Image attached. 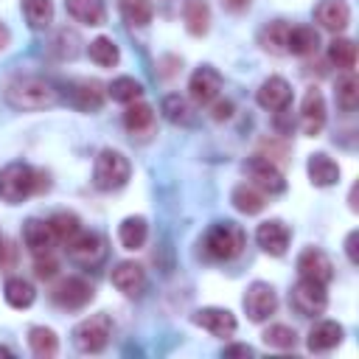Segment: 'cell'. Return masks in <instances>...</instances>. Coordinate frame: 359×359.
Instances as JSON below:
<instances>
[{
  "mask_svg": "<svg viewBox=\"0 0 359 359\" xmlns=\"http://www.w3.org/2000/svg\"><path fill=\"white\" fill-rule=\"evenodd\" d=\"M297 272H300V278H311V280H317V283H331V278H334V264H331V258H328L323 250L306 247V250L297 255Z\"/></svg>",
  "mask_w": 359,
  "mask_h": 359,
  "instance_id": "obj_13",
  "label": "cell"
},
{
  "mask_svg": "<svg viewBox=\"0 0 359 359\" xmlns=\"http://www.w3.org/2000/svg\"><path fill=\"white\" fill-rule=\"evenodd\" d=\"M48 188H50L48 174L28 163H8L0 171V199L8 205H20L31 194H42Z\"/></svg>",
  "mask_w": 359,
  "mask_h": 359,
  "instance_id": "obj_1",
  "label": "cell"
},
{
  "mask_svg": "<svg viewBox=\"0 0 359 359\" xmlns=\"http://www.w3.org/2000/svg\"><path fill=\"white\" fill-rule=\"evenodd\" d=\"M3 294H6V303H8L11 309H28V306L34 303V297H36L34 286H31L25 278H17V275L6 280Z\"/></svg>",
  "mask_w": 359,
  "mask_h": 359,
  "instance_id": "obj_31",
  "label": "cell"
},
{
  "mask_svg": "<svg viewBox=\"0 0 359 359\" xmlns=\"http://www.w3.org/2000/svg\"><path fill=\"white\" fill-rule=\"evenodd\" d=\"M0 356H6V359H11V356H14V351H11V348H6V345H0Z\"/></svg>",
  "mask_w": 359,
  "mask_h": 359,
  "instance_id": "obj_48",
  "label": "cell"
},
{
  "mask_svg": "<svg viewBox=\"0 0 359 359\" xmlns=\"http://www.w3.org/2000/svg\"><path fill=\"white\" fill-rule=\"evenodd\" d=\"M56 241H59V238H56L50 222L28 219V222L22 224V244L28 247V252H31L34 258H39V255H50L53 247H56Z\"/></svg>",
  "mask_w": 359,
  "mask_h": 359,
  "instance_id": "obj_11",
  "label": "cell"
},
{
  "mask_svg": "<svg viewBox=\"0 0 359 359\" xmlns=\"http://www.w3.org/2000/svg\"><path fill=\"white\" fill-rule=\"evenodd\" d=\"M250 3H252V0H222V6H224L227 11H244Z\"/></svg>",
  "mask_w": 359,
  "mask_h": 359,
  "instance_id": "obj_46",
  "label": "cell"
},
{
  "mask_svg": "<svg viewBox=\"0 0 359 359\" xmlns=\"http://www.w3.org/2000/svg\"><path fill=\"white\" fill-rule=\"evenodd\" d=\"M56 261L50 258V255H39V258H34V272H36V278H42V280H50L53 275H56Z\"/></svg>",
  "mask_w": 359,
  "mask_h": 359,
  "instance_id": "obj_42",
  "label": "cell"
},
{
  "mask_svg": "<svg viewBox=\"0 0 359 359\" xmlns=\"http://www.w3.org/2000/svg\"><path fill=\"white\" fill-rule=\"evenodd\" d=\"M224 356H252V348L250 345H230V348H224Z\"/></svg>",
  "mask_w": 359,
  "mask_h": 359,
  "instance_id": "obj_45",
  "label": "cell"
},
{
  "mask_svg": "<svg viewBox=\"0 0 359 359\" xmlns=\"http://www.w3.org/2000/svg\"><path fill=\"white\" fill-rule=\"evenodd\" d=\"M146 236H149V224L143 216H129L118 227V238H121L123 250H140L146 244Z\"/></svg>",
  "mask_w": 359,
  "mask_h": 359,
  "instance_id": "obj_28",
  "label": "cell"
},
{
  "mask_svg": "<svg viewBox=\"0 0 359 359\" xmlns=\"http://www.w3.org/2000/svg\"><path fill=\"white\" fill-rule=\"evenodd\" d=\"M342 342V325L334 323V320H320L311 325L309 331V351L314 353H323V351H331Z\"/></svg>",
  "mask_w": 359,
  "mask_h": 359,
  "instance_id": "obj_21",
  "label": "cell"
},
{
  "mask_svg": "<svg viewBox=\"0 0 359 359\" xmlns=\"http://www.w3.org/2000/svg\"><path fill=\"white\" fill-rule=\"evenodd\" d=\"M264 342L269 348H278V351H292L297 345V334L289 325H269L264 331Z\"/></svg>",
  "mask_w": 359,
  "mask_h": 359,
  "instance_id": "obj_40",
  "label": "cell"
},
{
  "mask_svg": "<svg viewBox=\"0 0 359 359\" xmlns=\"http://www.w3.org/2000/svg\"><path fill=\"white\" fill-rule=\"evenodd\" d=\"M22 17L34 31H42L53 20V3L50 0H22Z\"/></svg>",
  "mask_w": 359,
  "mask_h": 359,
  "instance_id": "obj_33",
  "label": "cell"
},
{
  "mask_svg": "<svg viewBox=\"0 0 359 359\" xmlns=\"http://www.w3.org/2000/svg\"><path fill=\"white\" fill-rule=\"evenodd\" d=\"M160 109H163L165 121H171V123H180V126H191V123L196 121V118H194V109H191V104H188L182 95H177V93L165 95V98H163V104H160Z\"/></svg>",
  "mask_w": 359,
  "mask_h": 359,
  "instance_id": "obj_32",
  "label": "cell"
},
{
  "mask_svg": "<svg viewBox=\"0 0 359 359\" xmlns=\"http://www.w3.org/2000/svg\"><path fill=\"white\" fill-rule=\"evenodd\" d=\"M230 199H233V208H236V210H241V213H247V216L261 213V210H264V205H266V194H264V191H258L252 182H241V185H236Z\"/></svg>",
  "mask_w": 359,
  "mask_h": 359,
  "instance_id": "obj_25",
  "label": "cell"
},
{
  "mask_svg": "<svg viewBox=\"0 0 359 359\" xmlns=\"http://www.w3.org/2000/svg\"><path fill=\"white\" fill-rule=\"evenodd\" d=\"M28 345H31L34 356H39V359H50V356L59 353V339H56V334H53L50 328H45V325L28 328Z\"/></svg>",
  "mask_w": 359,
  "mask_h": 359,
  "instance_id": "obj_29",
  "label": "cell"
},
{
  "mask_svg": "<svg viewBox=\"0 0 359 359\" xmlns=\"http://www.w3.org/2000/svg\"><path fill=\"white\" fill-rule=\"evenodd\" d=\"M107 255V241L93 230H79L67 241V258L79 266H98Z\"/></svg>",
  "mask_w": 359,
  "mask_h": 359,
  "instance_id": "obj_8",
  "label": "cell"
},
{
  "mask_svg": "<svg viewBox=\"0 0 359 359\" xmlns=\"http://www.w3.org/2000/svg\"><path fill=\"white\" fill-rule=\"evenodd\" d=\"M244 174H247V180H250L258 191H264V194H269V196L286 191V180H283L280 168H278L272 160H266L264 154L250 157V160L244 163Z\"/></svg>",
  "mask_w": 359,
  "mask_h": 359,
  "instance_id": "obj_7",
  "label": "cell"
},
{
  "mask_svg": "<svg viewBox=\"0 0 359 359\" xmlns=\"http://www.w3.org/2000/svg\"><path fill=\"white\" fill-rule=\"evenodd\" d=\"M107 93H109V98L118 101V104H132V101H140L143 84H140L137 79H132V76H121V79H115V81L107 87Z\"/></svg>",
  "mask_w": 359,
  "mask_h": 359,
  "instance_id": "obj_34",
  "label": "cell"
},
{
  "mask_svg": "<svg viewBox=\"0 0 359 359\" xmlns=\"http://www.w3.org/2000/svg\"><path fill=\"white\" fill-rule=\"evenodd\" d=\"M73 104L79 107V109H84V112H95V109H101V104H104V90H101V84L95 81V79H81V81H73Z\"/></svg>",
  "mask_w": 359,
  "mask_h": 359,
  "instance_id": "obj_24",
  "label": "cell"
},
{
  "mask_svg": "<svg viewBox=\"0 0 359 359\" xmlns=\"http://www.w3.org/2000/svg\"><path fill=\"white\" fill-rule=\"evenodd\" d=\"M93 294H95V289L84 280V278H65V280H59L56 286H53V292H50V300L59 306V309H67V311H73V309H84L90 300H93Z\"/></svg>",
  "mask_w": 359,
  "mask_h": 359,
  "instance_id": "obj_9",
  "label": "cell"
},
{
  "mask_svg": "<svg viewBox=\"0 0 359 359\" xmlns=\"http://www.w3.org/2000/svg\"><path fill=\"white\" fill-rule=\"evenodd\" d=\"M194 323L202 325L205 331H210L213 337H233V334H236V325H238L236 317H233V311L216 309V306L199 309V311L194 314Z\"/></svg>",
  "mask_w": 359,
  "mask_h": 359,
  "instance_id": "obj_17",
  "label": "cell"
},
{
  "mask_svg": "<svg viewBox=\"0 0 359 359\" xmlns=\"http://www.w3.org/2000/svg\"><path fill=\"white\" fill-rule=\"evenodd\" d=\"M289 238H292V233L280 219H269V222L258 224V230H255L258 247L264 252H269V255H283L286 247H289Z\"/></svg>",
  "mask_w": 359,
  "mask_h": 359,
  "instance_id": "obj_16",
  "label": "cell"
},
{
  "mask_svg": "<svg viewBox=\"0 0 359 359\" xmlns=\"http://www.w3.org/2000/svg\"><path fill=\"white\" fill-rule=\"evenodd\" d=\"M0 244H3V236H0Z\"/></svg>",
  "mask_w": 359,
  "mask_h": 359,
  "instance_id": "obj_49",
  "label": "cell"
},
{
  "mask_svg": "<svg viewBox=\"0 0 359 359\" xmlns=\"http://www.w3.org/2000/svg\"><path fill=\"white\" fill-rule=\"evenodd\" d=\"M320 45V34L311 28V25H294L289 28V39H286V53H294V56H309L314 53Z\"/></svg>",
  "mask_w": 359,
  "mask_h": 359,
  "instance_id": "obj_26",
  "label": "cell"
},
{
  "mask_svg": "<svg viewBox=\"0 0 359 359\" xmlns=\"http://www.w3.org/2000/svg\"><path fill=\"white\" fill-rule=\"evenodd\" d=\"M112 337V317L98 311V314H90L87 320H81L76 328H73V345L81 351V353H98L107 348Z\"/></svg>",
  "mask_w": 359,
  "mask_h": 359,
  "instance_id": "obj_5",
  "label": "cell"
},
{
  "mask_svg": "<svg viewBox=\"0 0 359 359\" xmlns=\"http://www.w3.org/2000/svg\"><path fill=\"white\" fill-rule=\"evenodd\" d=\"M48 222H50V227H53L56 238H59V241H65V244H67V241H70V238H73V236L81 230V222H79V216H76V213H67V210H59V213H53Z\"/></svg>",
  "mask_w": 359,
  "mask_h": 359,
  "instance_id": "obj_39",
  "label": "cell"
},
{
  "mask_svg": "<svg viewBox=\"0 0 359 359\" xmlns=\"http://www.w3.org/2000/svg\"><path fill=\"white\" fill-rule=\"evenodd\" d=\"M109 280H112V286H115L118 292L135 297V294H140L143 286H146V272H143V266L135 264V261H121V264L112 269Z\"/></svg>",
  "mask_w": 359,
  "mask_h": 359,
  "instance_id": "obj_19",
  "label": "cell"
},
{
  "mask_svg": "<svg viewBox=\"0 0 359 359\" xmlns=\"http://www.w3.org/2000/svg\"><path fill=\"white\" fill-rule=\"evenodd\" d=\"M314 20H317L325 31L339 34V31H345L348 22H351V8H348L345 0H320V3L314 6Z\"/></svg>",
  "mask_w": 359,
  "mask_h": 359,
  "instance_id": "obj_18",
  "label": "cell"
},
{
  "mask_svg": "<svg viewBox=\"0 0 359 359\" xmlns=\"http://www.w3.org/2000/svg\"><path fill=\"white\" fill-rule=\"evenodd\" d=\"M182 17H185L188 34H194V36L208 34V28H210V6L205 0H185Z\"/></svg>",
  "mask_w": 359,
  "mask_h": 359,
  "instance_id": "obj_27",
  "label": "cell"
},
{
  "mask_svg": "<svg viewBox=\"0 0 359 359\" xmlns=\"http://www.w3.org/2000/svg\"><path fill=\"white\" fill-rule=\"evenodd\" d=\"M356 238H359V233L356 230H351L348 233V238H345V252H348V261L351 264H356L359 258H356Z\"/></svg>",
  "mask_w": 359,
  "mask_h": 359,
  "instance_id": "obj_44",
  "label": "cell"
},
{
  "mask_svg": "<svg viewBox=\"0 0 359 359\" xmlns=\"http://www.w3.org/2000/svg\"><path fill=\"white\" fill-rule=\"evenodd\" d=\"M337 104L345 112H353L359 104V81L353 76V70H345V76L337 81Z\"/></svg>",
  "mask_w": 359,
  "mask_h": 359,
  "instance_id": "obj_36",
  "label": "cell"
},
{
  "mask_svg": "<svg viewBox=\"0 0 359 359\" xmlns=\"http://www.w3.org/2000/svg\"><path fill=\"white\" fill-rule=\"evenodd\" d=\"M258 104L264 107V109H269V112H283L289 104H292V87H289V81L286 79H280V76H269L261 87H258Z\"/></svg>",
  "mask_w": 359,
  "mask_h": 359,
  "instance_id": "obj_15",
  "label": "cell"
},
{
  "mask_svg": "<svg viewBox=\"0 0 359 359\" xmlns=\"http://www.w3.org/2000/svg\"><path fill=\"white\" fill-rule=\"evenodd\" d=\"M247 244V233L236 222H216L202 236V252L208 261H233Z\"/></svg>",
  "mask_w": 359,
  "mask_h": 359,
  "instance_id": "obj_3",
  "label": "cell"
},
{
  "mask_svg": "<svg viewBox=\"0 0 359 359\" xmlns=\"http://www.w3.org/2000/svg\"><path fill=\"white\" fill-rule=\"evenodd\" d=\"M129 174H132V165L129 160L115 151V149H104L98 151L95 157V165H93V185L98 191H118L129 182Z\"/></svg>",
  "mask_w": 359,
  "mask_h": 359,
  "instance_id": "obj_4",
  "label": "cell"
},
{
  "mask_svg": "<svg viewBox=\"0 0 359 359\" xmlns=\"http://www.w3.org/2000/svg\"><path fill=\"white\" fill-rule=\"evenodd\" d=\"M90 59L101 67H112V65H118L121 53H118V45L109 36H95L90 42Z\"/></svg>",
  "mask_w": 359,
  "mask_h": 359,
  "instance_id": "obj_37",
  "label": "cell"
},
{
  "mask_svg": "<svg viewBox=\"0 0 359 359\" xmlns=\"http://www.w3.org/2000/svg\"><path fill=\"white\" fill-rule=\"evenodd\" d=\"M123 126L129 135H137V137H149L154 132V109L143 101H132L123 112Z\"/></svg>",
  "mask_w": 359,
  "mask_h": 359,
  "instance_id": "obj_20",
  "label": "cell"
},
{
  "mask_svg": "<svg viewBox=\"0 0 359 359\" xmlns=\"http://www.w3.org/2000/svg\"><path fill=\"white\" fill-rule=\"evenodd\" d=\"M53 53L59 59H73L79 53V34L70 31V28H62L56 34V39H53Z\"/></svg>",
  "mask_w": 359,
  "mask_h": 359,
  "instance_id": "obj_41",
  "label": "cell"
},
{
  "mask_svg": "<svg viewBox=\"0 0 359 359\" xmlns=\"http://www.w3.org/2000/svg\"><path fill=\"white\" fill-rule=\"evenodd\" d=\"M8 42H11V34H8V28L0 22V53L8 48Z\"/></svg>",
  "mask_w": 359,
  "mask_h": 359,
  "instance_id": "obj_47",
  "label": "cell"
},
{
  "mask_svg": "<svg viewBox=\"0 0 359 359\" xmlns=\"http://www.w3.org/2000/svg\"><path fill=\"white\" fill-rule=\"evenodd\" d=\"M275 309H278V294H275V289L269 283L255 280V283L247 286V292H244V311H247V317L252 323H264L266 317L275 314Z\"/></svg>",
  "mask_w": 359,
  "mask_h": 359,
  "instance_id": "obj_10",
  "label": "cell"
},
{
  "mask_svg": "<svg viewBox=\"0 0 359 359\" xmlns=\"http://www.w3.org/2000/svg\"><path fill=\"white\" fill-rule=\"evenodd\" d=\"M233 115V101H216L213 104V121H224Z\"/></svg>",
  "mask_w": 359,
  "mask_h": 359,
  "instance_id": "obj_43",
  "label": "cell"
},
{
  "mask_svg": "<svg viewBox=\"0 0 359 359\" xmlns=\"http://www.w3.org/2000/svg\"><path fill=\"white\" fill-rule=\"evenodd\" d=\"M300 126L309 137L320 135L323 126H325V98L317 87H311L306 95H303V104H300Z\"/></svg>",
  "mask_w": 359,
  "mask_h": 359,
  "instance_id": "obj_14",
  "label": "cell"
},
{
  "mask_svg": "<svg viewBox=\"0 0 359 359\" xmlns=\"http://www.w3.org/2000/svg\"><path fill=\"white\" fill-rule=\"evenodd\" d=\"M289 303H292V309L300 317H317V314H323L325 306H328L325 283H317L311 278H300L292 286V292H289Z\"/></svg>",
  "mask_w": 359,
  "mask_h": 359,
  "instance_id": "obj_6",
  "label": "cell"
},
{
  "mask_svg": "<svg viewBox=\"0 0 359 359\" xmlns=\"http://www.w3.org/2000/svg\"><path fill=\"white\" fill-rule=\"evenodd\" d=\"M118 6H121V17H123L129 25L143 28V25L151 22V14H154L151 0H121Z\"/></svg>",
  "mask_w": 359,
  "mask_h": 359,
  "instance_id": "obj_35",
  "label": "cell"
},
{
  "mask_svg": "<svg viewBox=\"0 0 359 359\" xmlns=\"http://www.w3.org/2000/svg\"><path fill=\"white\" fill-rule=\"evenodd\" d=\"M6 101L14 109H48L56 104V90L39 76H17L6 87Z\"/></svg>",
  "mask_w": 359,
  "mask_h": 359,
  "instance_id": "obj_2",
  "label": "cell"
},
{
  "mask_svg": "<svg viewBox=\"0 0 359 359\" xmlns=\"http://www.w3.org/2000/svg\"><path fill=\"white\" fill-rule=\"evenodd\" d=\"M67 14L84 25H101L104 22V3L101 0H65Z\"/></svg>",
  "mask_w": 359,
  "mask_h": 359,
  "instance_id": "obj_30",
  "label": "cell"
},
{
  "mask_svg": "<svg viewBox=\"0 0 359 359\" xmlns=\"http://www.w3.org/2000/svg\"><path fill=\"white\" fill-rule=\"evenodd\" d=\"M328 59H331L337 67H342V70H353V65H356V45H353L351 39L337 36V39H331V45H328Z\"/></svg>",
  "mask_w": 359,
  "mask_h": 359,
  "instance_id": "obj_38",
  "label": "cell"
},
{
  "mask_svg": "<svg viewBox=\"0 0 359 359\" xmlns=\"http://www.w3.org/2000/svg\"><path fill=\"white\" fill-rule=\"evenodd\" d=\"M188 90H191V98L196 104H210L216 101L219 90H222V73L210 65H202L191 73V81H188Z\"/></svg>",
  "mask_w": 359,
  "mask_h": 359,
  "instance_id": "obj_12",
  "label": "cell"
},
{
  "mask_svg": "<svg viewBox=\"0 0 359 359\" xmlns=\"http://www.w3.org/2000/svg\"><path fill=\"white\" fill-rule=\"evenodd\" d=\"M289 22L286 20H275L269 25H264L258 31V45L272 53V56H286V39H289Z\"/></svg>",
  "mask_w": 359,
  "mask_h": 359,
  "instance_id": "obj_23",
  "label": "cell"
},
{
  "mask_svg": "<svg viewBox=\"0 0 359 359\" xmlns=\"http://www.w3.org/2000/svg\"><path fill=\"white\" fill-rule=\"evenodd\" d=\"M306 168H309L311 185H317V188H328V185H337L339 182V165L328 154H323V151L311 154Z\"/></svg>",
  "mask_w": 359,
  "mask_h": 359,
  "instance_id": "obj_22",
  "label": "cell"
}]
</instances>
